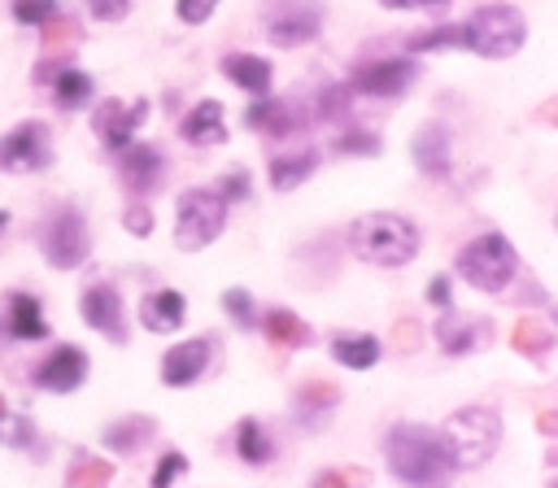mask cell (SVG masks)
Masks as SVG:
<instances>
[{
	"label": "cell",
	"mask_w": 558,
	"mask_h": 488,
	"mask_svg": "<svg viewBox=\"0 0 558 488\" xmlns=\"http://www.w3.org/2000/svg\"><path fill=\"white\" fill-rule=\"evenodd\" d=\"M384 457H388V471L401 484H410V488H436L453 471V457H449L445 436L436 427H423V423H397V427H388Z\"/></svg>",
	"instance_id": "1"
},
{
	"label": "cell",
	"mask_w": 558,
	"mask_h": 488,
	"mask_svg": "<svg viewBox=\"0 0 558 488\" xmlns=\"http://www.w3.org/2000/svg\"><path fill=\"white\" fill-rule=\"evenodd\" d=\"M418 244H423L418 227L410 218H401V213H366V218H357L349 227V248L362 261L384 266V270L414 261L418 257Z\"/></svg>",
	"instance_id": "2"
},
{
	"label": "cell",
	"mask_w": 558,
	"mask_h": 488,
	"mask_svg": "<svg viewBox=\"0 0 558 488\" xmlns=\"http://www.w3.org/2000/svg\"><path fill=\"white\" fill-rule=\"evenodd\" d=\"M527 39V17L514 4H480L462 22V48L488 61H506L523 48Z\"/></svg>",
	"instance_id": "3"
},
{
	"label": "cell",
	"mask_w": 558,
	"mask_h": 488,
	"mask_svg": "<svg viewBox=\"0 0 558 488\" xmlns=\"http://www.w3.org/2000/svg\"><path fill=\"white\" fill-rule=\"evenodd\" d=\"M440 436L449 444L453 471H471V466H484L493 457V449L501 440V418L488 405H462V410L449 414Z\"/></svg>",
	"instance_id": "4"
},
{
	"label": "cell",
	"mask_w": 558,
	"mask_h": 488,
	"mask_svg": "<svg viewBox=\"0 0 558 488\" xmlns=\"http://www.w3.org/2000/svg\"><path fill=\"white\" fill-rule=\"evenodd\" d=\"M453 266H458V274H462L471 288H480V292H501V288L514 279V270H519V253H514V244H510L501 231H488V235L466 240V244L458 248Z\"/></svg>",
	"instance_id": "5"
},
{
	"label": "cell",
	"mask_w": 558,
	"mask_h": 488,
	"mask_svg": "<svg viewBox=\"0 0 558 488\" xmlns=\"http://www.w3.org/2000/svg\"><path fill=\"white\" fill-rule=\"evenodd\" d=\"M227 200L214 187H187L174 200V244L183 253H196L205 244H214L227 227Z\"/></svg>",
	"instance_id": "6"
},
{
	"label": "cell",
	"mask_w": 558,
	"mask_h": 488,
	"mask_svg": "<svg viewBox=\"0 0 558 488\" xmlns=\"http://www.w3.org/2000/svg\"><path fill=\"white\" fill-rule=\"evenodd\" d=\"M262 26H266V39H270V44L296 48V44L318 39V30H323V9H318L314 0H270L266 13H262Z\"/></svg>",
	"instance_id": "7"
},
{
	"label": "cell",
	"mask_w": 558,
	"mask_h": 488,
	"mask_svg": "<svg viewBox=\"0 0 558 488\" xmlns=\"http://www.w3.org/2000/svg\"><path fill=\"white\" fill-rule=\"evenodd\" d=\"M39 253H44V261L57 266V270L83 266V257H87V227H83V213H78L74 205L57 209V213L44 222Z\"/></svg>",
	"instance_id": "8"
},
{
	"label": "cell",
	"mask_w": 558,
	"mask_h": 488,
	"mask_svg": "<svg viewBox=\"0 0 558 488\" xmlns=\"http://www.w3.org/2000/svg\"><path fill=\"white\" fill-rule=\"evenodd\" d=\"M414 78H418V65L410 57H384V61L357 65L353 78H349V87L357 96H401Z\"/></svg>",
	"instance_id": "9"
},
{
	"label": "cell",
	"mask_w": 558,
	"mask_h": 488,
	"mask_svg": "<svg viewBox=\"0 0 558 488\" xmlns=\"http://www.w3.org/2000/svg\"><path fill=\"white\" fill-rule=\"evenodd\" d=\"M78 314H83V322H87L92 331H100L105 340H113V344L126 340V314H122L118 288H109V283L87 288V292L78 296Z\"/></svg>",
	"instance_id": "10"
},
{
	"label": "cell",
	"mask_w": 558,
	"mask_h": 488,
	"mask_svg": "<svg viewBox=\"0 0 558 488\" xmlns=\"http://www.w3.org/2000/svg\"><path fill=\"white\" fill-rule=\"evenodd\" d=\"M144 118H148V105H144V100H135V105L105 100V105H96V113H92L96 135H100L105 148H113V152H122V148L135 144V126H140Z\"/></svg>",
	"instance_id": "11"
},
{
	"label": "cell",
	"mask_w": 558,
	"mask_h": 488,
	"mask_svg": "<svg viewBox=\"0 0 558 488\" xmlns=\"http://www.w3.org/2000/svg\"><path fill=\"white\" fill-rule=\"evenodd\" d=\"M83 375H87V353L74 349V344L48 349V353L39 357V366H35V383H39L44 392H74V388L83 383Z\"/></svg>",
	"instance_id": "12"
},
{
	"label": "cell",
	"mask_w": 558,
	"mask_h": 488,
	"mask_svg": "<svg viewBox=\"0 0 558 488\" xmlns=\"http://www.w3.org/2000/svg\"><path fill=\"white\" fill-rule=\"evenodd\" d=\"M209 366V340L196 335V340H179L174 349H166L161 357V379L166 388H192Z\"/></svg>",
	"instance_id": "13"
},
{
	"label": "cell",
	"mask_w": 558,
	"mask_h": 488,
	"mask_svg": "<svg viewBox=\"0 0 558 488\" xmlns=\"http://www.w3.org/2000/svg\"><path fill=\"white\" fill-rule=\"evenodd\" d=\"M0 166L4 170H44L48 166V148H44V126L39 122H22L0 139Z\"/></svg>",
	"instance_id": "14"
},
{
	"label": "cell",
	"mask_w": 558,
	"mask_h": 488,
	"mask_svg": "<svg viewBox=\"0 0 558 488\" xmlns=\"http://www.w3.org/2000/svg\"><path fill=\"white\" fill-rule=\"evenodd\" d=\"M414 166L427 174V179H445L449 174V166H453V148H449V131L440 126V122H427V126H418V135H414Z\"/></svg>",
	"instance_id": "15"
},
{
	"label": "cell",
	"mask_w": 558,
	"mask_h": 488,
	"mask_svg": "<svg viewBox=\"0 0 558 488\" xmlns=\"http://www.w3.org/2000/svg\"><path fill=\"white\" fill-rule=\"evenodd\" d=\"M118 174H122V183L131 187V192H153V187H161V152L153 148V144H131V148H122V161H118Z\"/></svg>",
	"instance_id": "16"
},
{
	"label": "cell",
	"mask_w": 558,
	"mask_h": 488,
	"mask_svg": "<svg viewBox=\"0 0 558 488\" xmlns=\"http://www.w3.org/2000/svg\"><path fill=\"white\" fill-rule=\"evenodd\" d=\"M183 314H187V305H183V296L174 288H157V292H148L140 301V322L148 331H179Z\"/></svg>",
	"instance_id": "17"
},
{
	"label": "cell",
	"mask_w": 558,
	"mask_h": 488,
	"mask_svg": "<svg viewBox=\"0 0 558 488\" xmlns=\"http://www.w3.org/2000/svg\"><path fill=\"white\" fill-rule=\"evenodd\" d=\"M318 170V152L314 148H288V152H279V157H270V187L275 192H292V187H301L310 174Z\"/></svg>",
	"instance_id": "18"
},
{
	"label": "cell",
	"mask_w": 558,
	"mask_h": 488,
	"mask_svg": "<svg viewBox=\"0 0 558 488\" xmlns=\"http://www.w3.org/2000/svg\"><path fill=\"white\" fill-rule=\"evenodd\" d=\"M222 74H227L235 87L253 91V96H266V91H270V61H266V57L231 52V57H222Z\"/></svg>",
	"instance_id": "19"
},
{
	"label": "cell",
	"mask_w": 558,
	"mask_h": 488,
	"mask_svg": "<svg viewBox=\"0 0 558 488\" xmlns=\"http://www.w3.org/2000/svg\"><path fill=\"white\" fill-rule=\"evenodd\" d=\"M179 131H183L187 144H218V139H227L222 105H218V100H201V105H192V113L183 118Z\"/></svg>",
	"instance_id": "20"
},
{
	"label": "cell",
	"mask_w": 558,
	"mask_h": 488,
	"mask_svg": "<svg viewBox=\"0 0 558 488\" xmlns=\"http://www.w3.org/2000/svg\"><path fill=\"white\" fill-rule=\"evenodd\" d=\"M9 331L17 340H48V322H44V309L31 292H13L9 296Z\"/></svg>",
	"instance_id": "21"
},
{
	"label": "cell",
	"mask_w": 558,
	"mask_h": 488,
	"mask_svg": "<svg viewBox=\"0 0 558 488\" xmlns=\"http://www.w3.org/2000/svg\"><path fill=\"white\" fill-rule=\"evenodd\" d=\"M331 357L349 370H371L379 362V340L366 335V331H357V335L340 331V335H331Z\"/></svg>",
	"instance_id": "22"
},
{
	"label": "cell",
	"mask_w": 558,
	"mask_h": 488,
	"mask_svg": "<svg viewBox=\"0 0 558 488\" xmlns=\"http://www.w3.org/2000/svg\"><path fill=\"white\" fill-rule=\"evenodd\" d=\"M52 91H57V100L65 109H83L92 100V74L87 70H74V65H61L52 74Z\"/></svg>",
	"instance_id": "23"
},
{
	"label": "cell",
	"mask_w": 558,
	"mask_h": 488,
	"mask_svg": "<svg viewBox=\"0 0 558 488\" xmlns=\"http://www.w3.org/2000/svg\"><path fill=\"white\" fill-rule=\"evenodd\" d=\"M148 436H153V423H148L144 414H131V418L105 427V449H113V453H135Z\"/></svg>",
	"instance_id": "24"
},
{
	"label": "cell",
	"mask_w": 558,
	"mask_h": 488,
	"mask_svg": "<svg viewBox=\"0 0 558 488\" xmlns=\"http://www.w3.org/2000/svg\"><path fill=\"white\" fill-rule=\"evenodd\" d=\"M235 453H240L248 466L270 462V436H266V427H262L257 418H240V423H235Z\"/></svg>",
	"instance_id": "25"
},
{
	"label": "cell",
	"mask_w": 558,
	"mask_h": 488,
	"mask_svg": "<svg viewBox=\"0 0 558 488\" xmlns=\"http://www.w3.org/2000/svg\"><path fill=\"white\" fill-rule=\"evenodd\" d=\"M262 331H266L275 344H305V340H310L305 322H301L296 314H288V309H270V314L262 318Z\"/></svg>",
	"instance_id": "26"
},
{
	"label": "cell",
	"mask_w": 558,
	"mask_h": 488,
	"mask_svg": "<svg viewBox=\"0 0 558 488\" xmlns=\"http://www.w3.org/2000/svg\"><path fill=\"white\" fill-rule=\"evenodd\" d=\"M436 340H440L449 353H471V349H475V331H471V322H462L453 309H445V314L436 318Z\"/></svg>",
	"instance_id": "27"
},
{
	"label": "cell",
	"mask_w": 558,
	"mask_h": 488,
	"mask_svg": "<svg viewBox=\"0 0 558 488\" xmlns=\"http://www.w3.org/2000/svg\"><path fill=\"white\" fill-rule=\"evenodd\" d=\"M336 401V388H327V383H305L296 396H292V410L314 427L323 414H327V405Z\"/></svg>",
	"instance_id": "28"
},
{
	"label": "cell",
	"mask_w": 558,
	"mask_h": 488,
	"mask_svg": "<svg viewBox=\"0 0 558 488\" xmlns=\"http://www.w3.org/2000/svg\"><path fill=\"white\" fill-rule=\"evenodd\" d=\"M440 48H462V26H436L405 39V52H440Z\"/></svg>",
	"instance_id": "29"
},
{
	"label": "cell",
	"mask_w": 558,
	"mask_h": 488,
	"mask_svg": "<svg viewBox=\"0 0 558 488\" xmlns=\"http://www.w3.org/2000/svg\"><path fill=\"white\" fill-rule=\"evenodd\" d=\"M57 13H61L57 0H13V22H22V26H44Z\"/></svg>",
	"instance_id": "30"
},
{
	"label": "cell",
	"mask_w": 558,
	"mask_h": 488,
	"mask_svg": "<svg viewBox=\"0 0 558 488\" xmlns=\"http://www.w3.org/2000/svg\"><path fill=\"white\" fill-rule=\"evenodd\" d=\"M222 309L235 318V327H253L257 322V309H253V296L244 288H227L222 292Z\"/></svg>",
	"instance_id": "31"
},
{
	"label": "cell",
	"mask_w": 558,
	"mask_h": 488,
	"mask_svg": "<svg viewBox=\"0 0 558 488\" xmlns=\"http://www.w3.org/2000/svg\"><path fill=\"white\" fill-rule=\"evenodd\" d=\"M183 471H187V457H183L179 449L161 453V462H157V471H153V488H170L174 475H183Z\"/></svg>",
	"instance_id": "32"
},
{
	"label": "cell",
	"mask_w": 558,
	"mask_h": 488,
	"mask_svg": "<svg viewBox=\"0 0 558 488\" xmlns=\"http://www.w3.org/2000/svg\"><path fill=\"white\" fill-rule=\"evenodd\" d=\"M214 9H218V0H174V13H179V22H187V26H201V22H209V17H214Z\"/></svg>",
	"instance_id": "33"
},
{
	"label": "cell",
	"mask_w": 558,
	"mask_h": 488,
	"mask_svg": "<svg viewBox=\"0 0 558 488\" xmlns=\"http://www.w3.org/2000/svg\"><path fill=\"white\" fill-rule=\"evenodd\" d=\"M349 96H353V87H327V91L318 96V113H323V118H340V113L349 109Z\"/></svg>",
	"instance_id": "34"
},
{
	"label": "cell",
	"mask_w": 558,
	"mask_h": 488,
	"mask_svg": "<svg viewBox=\"0 0 558 488\" xmlns=\"http://www.w3.org/2000/svg\"><path fill=\"white\" fill-rule=\"evenodd\" d=\"M214 192H218L227 205H231V200H244V196H248V174H244V170H231Z\"/></svg>",
	"instance_id": "35"
},
{
	"label": "cell",
	"mask_w": 558,
	"mask_h": 488,
	"mask_svg": "<svg viewBox=\"0 0 558 488\" xmlns=\"http://www.w3.org/2000/svg\"><path fill=\"white\" fill-rule=\"evenodd\" d=\"M87 9H92V17H100V22H118V17L131 9V0H87Z\"/></svg>",
	"instance_id": "36"
},
{
	"label": "cell",
	"mask_w": 558,
	"mask_h": 488,
	"mask_svg": "<svg viewBox=\"0 0 558 488\" xmlns=\"http://www.w3.org/2000/svg\"><path fill=\"white\" fill-rule=\"evenodd\" d=\"M340 152H379V139H375V135H357V131H353V135H344V139H340Z\"/></svg>",
	"instance_id": "37"
},
{
	"label": "cell",
	"mask_w": 558,
	"mask_h": 488,
	"mask_svg": "<svg viewBox=\"0 0 558 488\" xmlns=\"http://www.w3.org/2000/svg\"><path fill=\"white\" fill-rule=\"evenodd\" d=\"M427 301L440 305V309H449V279H445V274H436V279L427 283Z\"/></svg>",
	"instance_id": "38"
},
{
	"label": "cell",
	"mask_w": 558,
	"mask_h": 488,
	"mask_svg": "<svg viewBox=\"0 0 558 488\" xmlns=\"http://www.w3.org/2000/svg\"><path fill=\"white\" fill-rule=\"evenodd\" d=\"M349 484H357V475H344V471H323L314 479V488H349Z\"/></svg>",
	"instance_id": "39"
},
{
	"label": "cell",
	"mask_w": 558,
	"mask_h": 488,
	"mask_svg": "<svg viewBox=\"0 0 558 488\" xmlns=\"http://www.w3.org/2000/svg\"><path fill=\"white\" fill-rule=\"evenodd\" d=\"M384 9H436V4H449V0H379Z\"/></svg>",
	"instance_id": "40"
},
{
	"label": "cell",
	"mask_w": 558,
	"mask_h": 488,
	"mask_svg": "<svg viewBox=\"0 0 558 488\" xmlns=\"http://www.w3.org/2000/svg\"><path fill=\"white\" fill-rule=\"evenodd\" d=\"M126 227H131L135 235H144V231H148V209H144V205H135V209L126 213Z\"/></svg>",
	"instance_id": "41"
},
{
	"label": "cell",
	"mask_w": 558,
	"mask_h": 488,
	"mask_svg": "<svg viewBox=\"0 0 558 488\" xmlns=\"http://www.w3.org/2000/svg\"><path fill=\"white\" fill-rule=\"evenodd\" d=\"M4 222H9V213H4V209H0V231H4Z\"/></svg>",
	"instance_id": "42"
},
{
	"label": "cell",
	"mask_w": 558,
	"mask_h": 488,
	"mask_svg": "<svg viewBox=\"0 0 558 488\" xmlns=\"http://www.w3.org/2000/svg\"><path fill=\"white\" fill-rule=\"evenodd\" d=\"M0 418H4V405H0Z\"/></svg>",
	"instance_id": "43"
},
{
	"label": "cell",
	"mask_w": 558,
	"mask_h": 488,
	"mask_svg": "<svg viewBox=\"0 0 558 488\" xmlns=\"http://www.w3.org/2000/svg\"><path fill=\"white\" fill-rule=\"evenodd\" d=\"M549 488H558V479H554V484H549Z\"/></svg>",
	"instance_id": "44"
}]
</instances>
